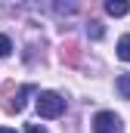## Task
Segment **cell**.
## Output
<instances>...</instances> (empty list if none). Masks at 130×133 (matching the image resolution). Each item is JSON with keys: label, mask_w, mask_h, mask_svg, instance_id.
Masks as SVG:
<instances>
[{"label": "cell", "mask_w": 130, "mask_h": 133, "mask_svg": "<svg viewBox=\"0 0 130 133\" xmlns=\"http://www.w3.org/2000/svg\"><path fill=\"white\" fill-rule=\"evenodd\" d=\"M34 105H37V115H40V118H50V121L59 118V115L65 111V99L59 96V93H53V90L37 93V102H34Z\"/></svg>", "instance_id": "6da1fadb"}, {"label": "cell", "mask_w": 130, "mask_h": 133, "mask_svg": "<svg viewBox=\"0 0 130 133\" xmlns=\"http://www.w3.org/2000/svg\"><path fill=\"white\" fill-rule=\"evenodd\" d=\"M93 133H124L121 118L115 111H99L96 118H93Z\"/></svg>", "instance_id": "7a4b0ae2"}, {"label": "cell", "mask_w": 130, "mask_h": 133, "mask_svg": "<svg viewBox=\"0 0 130 133\" xmlns=\"http://www.w3.org/2000/svg\"><path fill=\"white\" fill-rule=\"evenodd\" d=\"M105 12H108V16H127L130 3L127 0H108V3H105Z\"/></svg>", "instance_id": "3957f363"}, {"label": "cell", "mask_w": 130, "mask_h": 133, "mask_svg": "<svg viewBox=\"0 0 130 133\" xmlns=\"http://www.w3.org/2000/svg\"><path fill=\"white\" fill-rule=\"evenodd\" d=\"M118 59L121 62H130V34H124L118 40Z\"/></svg>", "instance_id": "277c9868"}, {"label": "cell", "mask_w": 130, "mask_h": 133, "mask_svg": "<svg viewBox=\"0 0 130 133\" xmlns=\"http://www.w3.org/2000/svg\"><path fill=\"white\" fill-rule=\"evenodd\" d=\"M115 87H118V93H121V96H124V99H130V74H121V77H118V84H115Z\"/></svg>", "instance_id": "5b68a950"}, {"label": "cell", "mask_w": 130, "mask_h": 133, "mask_svg": "<svg viewBox=\"0 0 130 133\" xmlns=\"http://www.w3.org/2000/svg\"><path fill=\"white\" fill-rule=\"evenodd\" d=\"M87 34H90L93 40H99V37L105 34V28H102V22H90V25H87Z\"/></svg>", "instance_id": "8992f818"}, {"label": "cell", "mask_w": 130, "mask_h": 133, "mask_svg": "<svg viewBox=\"0 0 130 133\" xmlns=\"http://www.w3.org/2000/svg\"><path fill=\"white\" fill-rule=\"evenodd\" d=\"M9 53H12V40H9L6 34H0V59H3V56H9Z\"/></svg>", "instance_id": "52a82bcc"}, {"label": "cell", "mask_w": 130, "mask_h": 133, "mask_svg": "<svg viewBox=\"0 0 130 133\" xmlns=\"http://www.w3.org/2000/svg\"><path fill=\"white\" fill-rule=\"evenodd\" d=\"M34 93V87H22V93H19V99H16V111H22V105H25V96Z\"/></svg>", "instance_id": "ba28073f"}, {"label": "cell", "mask_w": 130, "mask_h": 133, "mask_svg": "<svg viewBox=\"0 0 130 133\" xmlns=\"http://www.w3.org/2000/svg\"><path fill=\"white\" fill-rule=\"evenodd\" d=\"M25 133H47V127H43V124H28Z\"/></svg>", "instance_id": "9c48e42d"}, {"label": "cell", "mask_w": 130, "mask_h": 133, "mask_svg": "<svg viewBox=\"0 0 130 133\" xmlns=\"http://www.w3.org/2000/svg\"><path fill=\"white\" fill-rule=\"evenodd\" d=\"M56 12H74V3H56Z\"/></svg>", "instance_id": "30bf717a"}, {"label": "cell", "mask_w": 130, "mask_h": 133, "mask_svg": "<svg viewBox=\"0 0 130 133\" xmlns=\"http://www.w3.org/2000/svg\"><path fill=\"white\" fill-rule=\"evenodd\" d=\"M0 133H16V130H9V127H0Z\"/></svg>", "instance_id": "8fae6325"}]
</instances>
